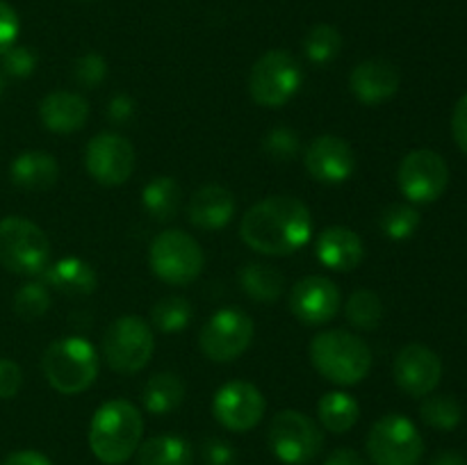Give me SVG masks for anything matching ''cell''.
Segmentation results:
<instances>
[{
	"instance_id": "484cf974",
	"label": "cell",
	"mask_w": 467,
	"mask_h": 465,
	"mask_svg": "<svg viewBox=\"0 0 467 465\" xmlns=\"http://www.w3.org/2000/svg\"><path fill=\"white\" fill-rule=\"evenodd\" d=\"M319 422L331 433H347L356 427L360 418V404L342 390L327 392L317 404Z\"/></svg>"
},
{
	"instance_id": "f546056e",
	"label": "cell",
	"mask_w": 467,
	"mask_h": 465,
	"mask_svg": "<svg viewBox=\"0 0 467 465\" xmlns=\"http://www.w3.org/2000/svg\"><path fill=\"white\" fill-rule=\"evenodd\" d=\"M420 415L429 427L451 431L463 419V406L454 395H427L420 406Z\"/></svg>"
},
{
	"instance_id": "e575fe53",
	"label": "cell",
	"mask_w": 467,
	"mask_h": 465,
	"mask_svg": "<svg viewBox=\"0 0 467 465\" xmlns=\"http://www.w3.org/2000/svg\"><path fill=\"white\" fill-rule=\"evenodd\" d=\"M263 150L276 162H290L299 155L301 150V140L292 128L278 126L265 135L263 140Z\"/></svg>"
},
{
	"instance_id": "52a82bcc",
	"label": "cell",
	"mask_w": 467,
	"mask_h": 465,
	"mask_svg": "<svg viewBox=\"0 0 467 465\" xmlns=\"http://www.w3.org/2000/svg\"><path fill=\"white\" fill-rule=\"evenodd\" d=\"M149 263L155 276L169 285H190L203 272L201 244L185 231H164L150 242Z\"/></svg>"
},
{
	"instance_id": "ba28073f",
	"label": "cell",
	"mask_w": 467,
	"mask_h": 465,
	"mask_svg": "<svg viewBox=\"0 0 467 465\" xmlns=\"http://www.w3.org/2000/svg\"><path fill=\"white\" fill-rule=\"evenodd\" d=\"M155 351V336L149 324L135 315L117 317L103 333L105 363L119 374H137L149 365Z\"/></svg>"
},
{
	"instance_id": "30bf717a",
	"label": "cell",
	"mask_w": 467,
	"mask_h": 465,
	"mask_svg": "<svg viewBox=\"0 0 467 465\" xmlns=\"http://www.w3.org/2000/svg\"><path fill=\"white\" fill-rule=\"evenodd\" d=\"M368 454L374 465H420L424 440L409 418L390 413L369 429Z\"/></svg>"
},
{
	"instance_id": "4dcf8cb0",
	"label": "cell",
	"mask_w": 467,
	"mask_h": 465,
	"mask_svg": "<svg viewBox=\"0 0 467 465\" xmlns=\"http://www.w3.org/2000/svg\"><path fill=\"white\" fill-rule=\"evenodd\" d=\"M345 315L349 319L351 326L360 328V331H374V328L381 324L383 317V304L381 296L374 290H356L354 294L349 296L345 305Z\"/></svg>"
},
{
	"instance_id": "d590c367",
	"label": "cell",
	"mask_w": 467,
	"mask_h": 465,
	"mask_svg": "<svg viewBox=\"0 0 467 465\" xmlns=\"http://www.w3.org/2000/svg\"><path fill=\"white\" fill-rule=\"evenodd\" d=\"M105 76H108V62L99 53L82 55L73 64V80L80 87H87V89L99 87L105 80Z\"/></svg>"
},
{
	"instance_id": "603a6c76",
	"label": "cell",
	"mask_w": 467,
	"mask_h": 465,
	"mask_svg": "<svg viewBox=\"0 0 467 465\" xmlns=\"http://www.w3.org/2000/svg\"><path fill=\"white\" fill-rule=\"evenodd\" d=\"M44 283L62 292V294L85 296L99 287V276H96L94 267L85 260L62 258L48 264V269L44 272Z\"/></svg>"
},
{
	"instance_id": "f6af8a7d",
	"label": "cell",
	"mask_w": 467,
	"mask_h": 465,
	"mask_svg": "<svg viewBox=\"0 0 467 465\" xmlns=\"http://www.w3.org/2000/svg\"><path fill=\"white\" fill-rule=\"evenodd\" d=\"M431 465H467V459L463 454H459V451H441V454L433 456Z\"/></svg>"
},
{
	"instance_id": "7a4b0ae2",
	"label": "cell",
	"mask_w": 467,
	"mask_h": 465,
	"mask_svg": "<svg viewBox=\"0 0 467 465\" xmlns=\"http://www.w3.org/2000/svg\"><path fill=\"white\" fill-rule=\"evenodd\" d=\"M144 433L140 408L126 399H109L94 413L89 447L105 465H121L137 454Z\"/></svg>"
},
{
	"instance_id": "9c48e42d",
	"label": "cell",
	"mask_w": 467,
	"mask_h": 465,
	"mask_svg": "<svg viewBox=\"0 0 467 465\" xmlns=\"http://www.w3.org/2000/svg\"><path fill=\"white\" fill-rule=\"evenodd\" d=\"M269 447L285 465H308L324 447V433L315 419L299 410H281L269 422Z\"/></svg>"
},
{
	"instance_id": "ac0fdd59",
	"label": "cell",
	"mask_w": 467,
	"mask_h": 465,
	"mask_svg": "<svg viewBox=\"0 0 467 465\" xmlns=\"http://www.w3.org/2000/svg\"><path fill=\"white\" fill-rule=\"evenodd\" d=\"M400 68L388 59H365L349 76L351 94L363 105H381L400 91Z\"/></svg>"
},
{
	"instance_id": "5bb4252c",
	"label": "cell",
	"mask_w": 467,
	"mask_h": 465,
	"mask_svg": "<svg viewBox=\"0 0 467 465\" xmlns=\"http://www.w3.org/2000/svg\"><path fill=\"white\" fill-rule=\"evenodd\" d=\"M267 410L263 392L249 381H228L217 390L213 399V415L223 429L235 433L258 427Z\"/></svg>"
},
{
	"instance_id": "9a60e30c",
	"label": "cell",
	"mask_w": 467,
	"mask_h": 465,
	"mask_svg": "<svg viewBox=\"0 0 467 465\" xmlns=\"http://www.w3.org/2000/svg\"><path fill=\"white\" fill-rule=\"evenodd\" d=\"M395 383L410 397H427L438 388L442 377V363L438 354L420 342L401 346L392 365Z\"/></svg>"
},
{
	"instance_id": "bcb514c9",
	"label": "cell",
	"mask_w": 467,
	"mask_h": 465,
	"mask_svg": "<svg viewBox=\"0 0 467 465\" xmlns=\"http://www.w3.org/2000/svg\"><path fill=\"white\" fill-rule=\"evenodd\" d=\"M0 91H3V76H0Z\"/></svg>"
},
{
	"instance_id": "7bdbcfd3",
	"label": "cell",
	"mask_w": 467,
	"mask_h": 465,
	"mask_svg": "<svg viewBox=\"0 0 467 465\" xmlns=\"http://www.w3.org/2000/svg\"><path fill=\"white\" fill-rule=\"evenodd\" d=\"M3 465H53L48 456H44L41 451L35 450H21L9 454L7 459L3 460Z\"/></svg>"
},
{
	"instance_id": "74e56055",
	"label": "cell",
	"mask_w": 467,
	"mask_h": 465,
	"mask_svg": "<svg viewBox=\"0 0 467 465\" xmlns=\"http://www.w3.org/2000/svg\"><path fill=\"white\" fill-rule=\"evenodd\" d=\"M201 459L205 465H235L237 454L226 440L210 436L201 442Z\"/></svg>"
},
{
	"instance_id": "d6a6232c",
	"label": "cell",
	"mask_w": 467,
	"mask_h": 465,
	"mask_svg": "<svg viewBox=\"0 0 467 465\" xmlns=\"http://www.w3.org/2000/svg\"><path fill=\"white\" fill-rule=\"evenodd\" d=\"M379 226H381L383 235L388 240H409L420 226V212L413 205L406 203H390L379 217Z\"/></svg>"
},
{
	"instance_id": "f1b7e54d",
	"label": "cell",
	"mask_w": 467,
	"mask_h": 465,
	"mask_svg": "<svg viewBox=\"0 0 467 465\" xmlns=\"http://www.w3.org/2000/svg\"><path fill=\"white\" fill-rule=\"evenodd\" d=\"M192 317H194V308L185 296H164L150 310V322L158 331L162 333H178L185 331L190 326Z\"/></svg>"
},
{
	"instance_id": "4316f807",
	"label": "cell",
	"mask_w": 467,
	"mask_h": 465,
	"mask_svg": "<svg viewBox=\"0 0 467 465\" xmlns=\"http://www.w3.org/2000/svg\"><path fill=\"white\" fill-rule=\"evenodd\" d=\"M141 205L155 222H171L181 208V185L171 176H155L141 191Z\"/></svg>"
},
{
	"instance_id": "ffe728a7",
	"label": "cell",
	"mask_w": 467,
	"mask_h": 465,
	"mask_svg": "<svg viewBox=\"0 0 467 465\" xmlns=\"http://www.w3.org/2000/svg\"><path fill=\"white\" fill-rule=\"evenodd\" d=\"M187 214H190L192 226L201 231H222L235 214L233 191L222 185H203L192 196Z\"/></svg>"
},
{
	"instance_id": "ab89813d",
	"label": "cell",
	"mask_w": 467,
	"mask_h": 465,
	"mask_svg": "<svg viewBox=\"0 0 467 465\" xmlns=\"http://www.w3.org/2000/svg\"><path fill=\"white\" fill-rule=\"evenodd\" d=\"M23 372L14 360L0 358V399H12L21 390Z\"/></svg>"
},
{
	"instance_id": "4fadbf2b",
	"label": "cell",
	"mask_w": 467,
	"mask_h": 465,
	"mask_svg": "<svg viewBox=\"0 0 467 465\" xmlns=\"http://www.w3.org/2000/svg\"><path fill=\"white\" fill-rule=\"evenodd\" d=\"M85 167L99 185H123L135 171V149L123 135L100 132L87 144Z\"/></svg>"
},
{
	"instance_id": "cb8c5ba5",
	"label": "cell",
	"mask_w": 467,
	"mask_h": 465,
	"mask_svg": "<svg viewBox=\"0 0 467 465\" xmlns=\"http://www.w3.org/2000/svg\"><path fill=\"white\" fill-rule=\"evenodd\" d=\"M185 399V381L173 372H158L146 381L141 401L153 415H169Z\"/></svg>"
},
{
	"instance_id": "b9f144b4",
	"label": "cell",
	"mask_w": 467,
	"mask_h": 465,
	"mask_svg": "<svg viewBox=\"0 0 467 465\" xmlns=\"http://www.w3.org/2000/svg\"><path fill=\"white\" fill-rule=\"evenodd\" d=\"M109 119L114 123H126L135 117V100L126 94H117L112 100H109Z\"/></svg>"
},
{
	"instance_id": "8d00e7d4",
	"label": "cell",
	"mask_w": 467,
	"mask_h": 465,
	"mask_svg": "<svg viewBox=\"0 0 467 465\" xmlns=\"http://www.w3.org/2000/svg\"><path fill=\"white\" fill-rule=\"evenodd\" d=\"M3 57V71L12 78H27L35 73L36 68V55L32 53L27 46H16L14 44L12 48L7 50Z\"/></svg>"
},
{
	"instance_id": "277c9868",
	"label": "cell",
	"mask_w": 467,
	"mask_h": 465,
	"mask_svg": "<svg viewBox=\"0 0 467 465\" xmlns=\"http://www.w3.org/2000/svg\"><path fill=\"white\" fill-rule=\"evenodd\" d=\"M41 369L50 386L62 395H80L96 381L100 369L99 354L85 337H59L41 358Z\"/></svg>"
},
{
	"instance_id": "44dd1931",
	"label": "cell",
	"mask_w": 467,
	"mask_h": 465,
	"mask_svg": "<svg viewBox=\"0 0 467 465\" xmlns=\"http://www.w3.org/2000/svg\"><path fill=\"white\" fill-rule=\"evenodd\" d=\"M39 117L46 130L68 135V132H78L85 126L87 117H89V105L80 94L53 91L41 100Z\"/></svg>"
},
{
	"instance_id": "d4e9b609",
	"label": "cell",
	"mask_w": 467,
	"mask_h": 465,
	"mask_svg": "<svg viewBox=\"0 0 467 465\" xmlns=\"http://www.w3.org/2000/svg\"><path fill=\"white\" fill-rule=\"evenodd\" d=\"M194 447L181 436H155L137 450V465H192Z\"/></svg>"
},
{
	"instance_id": "2e32d148",
	"label": "cell",
	"mask_w": 467,
	"mask_h": 465,
	"mask_svg": "<svg viewBox=\"0 0 467 465\" xmlns=\"http://www.w3.org/2000/svg\"><path fill=\"white\" fill-rule=\"evenodd\" d=\"M290 310L306 326H322L340 313V290L327 276H306L290 290Z\"/></svg>"
},
{
	"instance_id": "6da1fadb",
	"label": "cell",
	"mask_w": 467,
	"mask_h": 465,
	"mask_svg": "<svg viewBox=\"0 0 467 465\" xmlns=\"http://www.w3.org/2000/svg\"><path fill=\"white\" fill-rule=\"evenodd\" d=\"M240 235L258 253L290 255L308 244L313 217L308 205L295 196H269L246 210Z\"/></svg>"
},
{
	"instance_id": "e0dca14e",
	"label": "cell",
	"mask_w": 467,
	"mask_h": 465,
	"mask_svg": "<svg viewBox=\"0 0 467 465\" xmlns=\"http://www.w3.org/2000/svg\"><path fill=\"white\" fill-rule=\"evenodd\" d=\"M304 164L315 181L340 185L354 176L356 153L342 137L319 135L306 149Z\"/></svg>"
},
{
	"instance_id": "8fae6325",
	"label": "cell",
	"mask_w": 467,
	"mask_h": 465,
	"mask_svg": "<svg viewBox=\"0 0 467 465\" xmlns=\"http://www.w3.org/2000/svg\"><path fill=\"white\" fill-rule=\"evenodd\" d=\"M254 342V319L240 308H222L203 324L199 336L201 351L214 363L240 358Z\"/></svg>"
},
{
	"instance_id": "3957f363",
	"label": "cell",
	"mask_w": 467,
	"mask_h": 465,
	"mask_svg": "<svg viewBox=\"0 0 467 465\" xmlns=\"http://www.w3.org/2000/svg\"><path fill=\"white\" fill-rule=\"evenodd\" d=\"M310 360L327 381L356 386L372 369V351L358 336L342 328L322 331L310 342Z\"/></svg>"
},
{
	"instance_id": "60d3db41",
	"label": "cell",
	"mask_w": 467,
	"mask_h": 465,
	"mask_svg": "<svg viewBox=\"0 0 467 465\" xmlns=\"http://www.w3.org/2000/svg\"><path fill=\"white\" fill-rule=\"evenodd\" d=\"M451 135L459 149L467 155V94L456 103L454 114H451Z\"/></svg>"
},
{
	"instance_id": "83f0119b",
	"label": "cell",
	"mask_w": 467,
	"mask_h": 465,
	"mask_svg": "<svg viewBox=\"0 0 467 465\" xmlns=\"http://www.w3.org/2000/svg\"><path fill=\"white\" fill-rule=\"evenodd\" d=\"M240 285L246 296H251L255 301H263V304L276 301L283 294V290H285L283 274L263 263H251L246 267H242Z\"/></svg>"
},
{
	"instance_id": "7c38bea8",
	"label": "cell",
	"mask_w": 467,
	"mask_h": 465,
	"mask_svg": "<svg viewBox=\"0 0 467 465\" xmlns=\"http://www.w3.org/2000/svg\"><path fill=\"white\" fill-rule=\"evenodd\" d=\"M401 194L413 203H433L450 185V167L436 150H410L397 169Z\"/></svg>"
},
{
	"instance_id": "1f68e13d",
	"label": "cell",
	"mask_w": 467,
	"mask_h": 465,
	"mask_svg": "<svg viewBox=\"0 0 467 465\" xmlns=\"http://www.w3.org/2000/svg\"><path fill=\"white\" fill-rule=\"evenodd\" d=\"M304 50L308 55L310 62L315 64H328L340 55L342 50V35L337 27L328 26V23H319V26L310 27V32L304 39Z\"/></svg>"
},
{
	"instance_id": "7402d4cb",
	"label": "cell",
	"mask_w": 467,
	"mask_h": 465,
	"mask_svg": "<svg viewBox=\"0 0 467 465\" xmlns=\"http://www.w3.org/2000/svg\"><path fill=\"white\" fill-rule=\"evenodd\" d=\"M9 178L18 190L46 191L59 178L57 160L44 150H26L14 158L12 167H9Z\"/></svg>"
},
{
	"instance_id": "5b68a950",
	"label": "cell",
	"mask_w": 467,
	"mask_h": 465,
	"mask_svg": "<svg viewBox=\"0 0 467 465\" xmlns=\"http://www.w3.org/2000/svg\"><path fill=\"white\" fill-rule=\"evenodd\" d=\"M0 264L12 274L39 276L50 264V240L36 223L23 217L0 222Z\"/></svg>"
},
{
	"instance_id": "8992f818",
	"label": "cell",
	"mask_w": 467,
	"mask_h": 465,
	"mask_svg": "<svg viewBox=\"0 0 467 465\" xmlns=\"http://www.w3.org/2000/svg\"><path fill=\"white\" fill-rule=\"evenodd\" d=\"M304 85V67L287 50H269L249 73V94L260 108H283Z\"/></svg>"
},
{
	"instance_id": "d6986e66",
	"label": "cell",
	"mask_w": 467,
	"mask_h": 465,
	"mask_svg": "<svg viewBox=\"0 0 467 465\" xmlns=\"http://www.w3.org/2000/svg\"><path fill=\"white\" fill-rule=\"evenodd\" d=\"M363 240L349 226H328L317 240V258L333 272H351L363 263Z\"/></svg>"
},
{
	"instance_id": "f35d334b",
	"label": "cell",
	"mask_w": 467,
	"mask_h": 465,
	"mask_svg": "<svg viewBox=\"0 0 467 465\" xmlns=\"http://www.w3.org/2000/svg\"><path fill=\"white\" fill-rule=\"evenodd\" d=\"M18 30H21V21H18L16 9L0 0V55H5L16 44Z\"/></svg>"
},
{
	"instance_id": "ee69618b",
	"label": "cell",
	"mask_w": 467,
	"mask_h": 465,
	"mask_svg": "<svg viewBox=\"0 0 467 465\" xmlns=\"http://www.w3.org/2000/svg\"><path fill=\"white\" fill-rule=\"evenodd\" d=\"M324 465H365V460L358 451L349 450V447H340V450L331 451L327 456Z\"/></svg>"
},
{
	"instance_id": "836d02e7",
	"label": "cell",
	"mask_w": 467,
	"mask_h": 465,
	"mask_svg": "<svg viewBox=\"0 0 467 465\" xmlns=\"http://www.w3.org/2000/svg\"><path fill=\"white\" fill-rule=\"evenodd\" d=\"M50 308V292L44 281H32L18 287L14 294V310L21 319H39L48 313Z\"/></svg>"
}]
</instances>
